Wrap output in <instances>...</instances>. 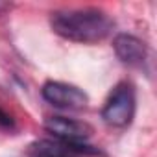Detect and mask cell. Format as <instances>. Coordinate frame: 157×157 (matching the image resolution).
Wrapping results in <instances>:
<instances>
[{
  "mask_svg": "<svg viewBox=\"0 0 157 157\" xmlns=\"http://www.w3.org/2000/svg\"><path fill=\"white\" fill-rule=\"evenodd\" d=\"M43 98L61 109H82L89 104V96L76 85L63 82H46L41 89Z\"/></svg>",
  "mask_w": 157,
  "mask_h": 157,
  "instance_id": "obj_3",
  "label": "cell"
},
{
  "mask_svg": "<svg viewBox=\"0 0 157 157\" xmlns=\"http://www.w3.org/2000/svg\"><path fill=\"white\" fill-rule=\"evenodd\" d=\"M4 8H6V4H4V2H0V11H2Z\"/></svg>",
  "mask_w": 157,
  "mask_h": 157,
  "instance_id": "obj_8",
  "label": "cell"
},
{
  "mask_svg": "<svg viewBox=\"0 0 157 157\" xmlns=\"http://www.w3.org/2000/svg\"><path fill=\"white\" fill-rule=\"evenodd\" d=\"M98 150L87 146V144H76V142H65L59 139H43L32 144L30 157H82V155H94Z\"/></svg>",
  "mask_w": 157,
  "mask_h": 157,
  "instance_id": "obj_5",
  "label": "cell"
},
{
  "mask_svg": "<svg viewBox=\"0 0 157 157\" xmlns=\"http://www.w3.org/2000/svg\"><path fill=\"white\" fill-rule=\"evenodd\" d=\"M0 128L2 129H13L15 128V120L10 113H6L2 107H0Z\"/></svg>",
  "mask_w": 157,
  "mask_h": 157,
  "instance_id": "obj_7",
  "label": "cell"
},
{
  "mask_svg": "<svg viewBox=\"0 0 157 157\" xmlns=\"http://www.w3.org/2000/svg\"><path fill=\"white\" fill-rule=\"evenodd\" d=\"M113 48H115L117 57L122 63L131 65V67H142V63L148 57L146 44L139 37L129 35V33H118L113 41Z\"/></svg>",
  "mask_w": 157,
  "mask_h": 157,
  "instance_id": "obj_6",
  "label": "cell"
},
{
  "mask_svg": "<svg viewBox=\"0 0 157 157\" xmlns=\"http://www.w3.org/2000/svg\"><path fill=\"white\" fill-rule=\"evenodd\" d=\"M44 129L59 140L76 144H85V140L93 135V128L87 122L67 117H48L44 120Z\"/></svg>",
  "mask_w": 157,
  "mask_h": 157,
  "instance_id": "obj_4",
  "label": "cell"
},
{
  "mask_svg": "<svg viewBox=\"0 0 157 157\" xmlns=\"http://www.w3.org/2000/svg\"><path fill=\"white\" fill-rule=\"evenodd\" d=\"M52 30L74 43H98L111 35L115 22L111 17L96 8L83 10H59L50 17Z\"/></svg>",
  "mask_w": 157,
  "mask_h": 157,
  "instance_id": "obj_1",
  "label": "cell"
},
{
  "mask_svg": "<svg viewBox=\"0 0 157 157\" xmlns=\"http://www.w3.org/2000/svg\"><path fill=\"white\" fill-rule=\"evenodd\" d=\"M135 107H137L135 89L131 83L122 82L111 91L109 98L105 100L102 109V118L105 124L113 128H126L131 124L135 117Z\"/></svg>",
  "mask_w": 157,
  "mask_h": 157,
  "instance_id": "obj_2",
  "label": "cell"
}]
</instances>
